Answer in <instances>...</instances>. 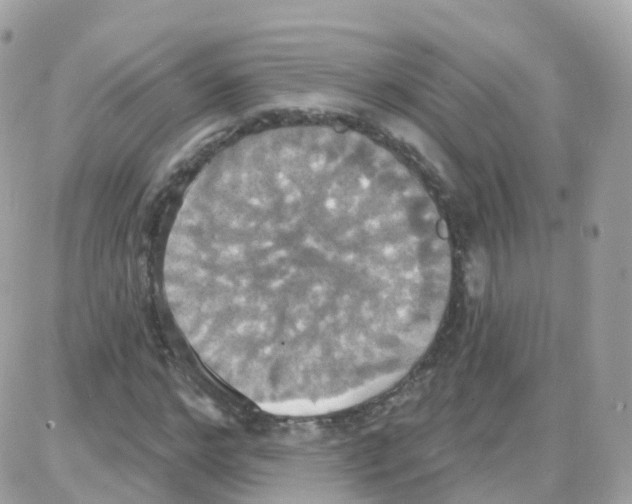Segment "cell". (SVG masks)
Listing matches in <instances>:
<instances>
[{
  "label": "cell",
  "instance_id": "obj_1",
  "mask_svg": "<svg viewBox=\"0 0 632 504\" xmlns=\"http://www.w3.org/2000/svg\"><path fill=\"white\" fill-rule=\"evenodd\" d=\"M163 287L200 360L261 409L339 411L397 384L451 289L444 222L365 135L303 124L246 135L184 195Z\"/></svg>",
  "mask_w": 632,
  "mask_h": 504
},
{
  "label": "cell",
  "instance_id": "obj_2",
  "mask_svg": "<svg viewBox=\"0 0 632 504\" xmlns=\"http://www.w3.org/2000/svg\"><path fill=\"white\" fill-rule=\"evenodd\" d=\"M484 258L480 253L471 256L468 268L467 279L471 293L477 295L482 292L484 286Z\"/></svg>",
  "mask_w": 632,
  "mask_h": 504
}]
</instances>
